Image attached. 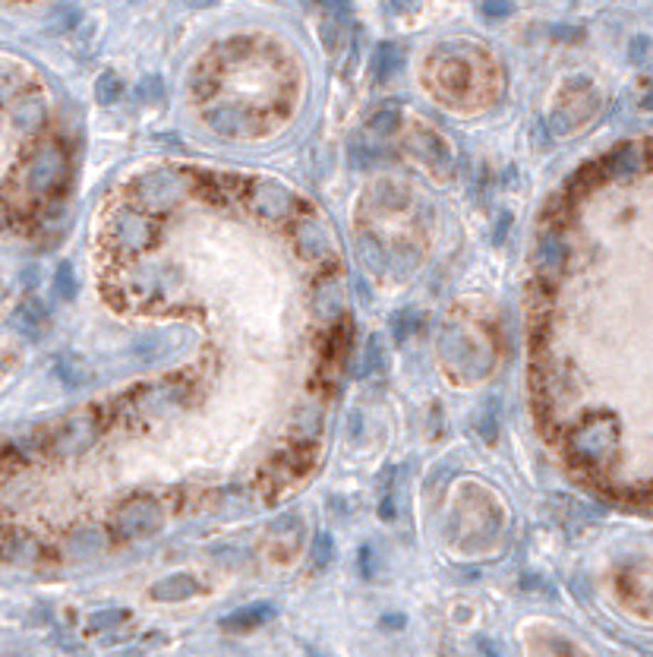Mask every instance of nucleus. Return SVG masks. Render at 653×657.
Instances as JSON below:
<instances>
[{
  "mask_svg": "<svg viewBox=\"0 0 653 657\" xmlns=\"http://www.w3.org/2000/svg\"><path fill=\"white\" fill-rule=\"evenodd\" d=\"M63 174H67V155L61 145H38L19 165V190L32 200H45L63 184Z\"/></svg>",
  "mask_w": 653,
  "mask_h": 657,
  "instance_id": "f257e3e1",
  "label": "nucleus"
},
{
  "mask_svg": "<svg viewBox=\"0 0 653 657\" xmlns=\"http://www.w3.org/2000/svg\"><path fill=\"white\" fill-rule=\"evenodd\" d=\"M615 443H619V436H615V427L609 420H584L568 433L571 458L584 468H597V465L609 462L615 452Z\"/></svg>",
  "mask_w": 653,
  "mask_h": 657,
  "instance_id": "f03ea898",
  "label": "nucleus"
},
{
  "mask_svg": "<svg viewBox=\"0 0 653 657\" xmlns=\"http://www.w3.org/2000/svg\"><path fill=\"white\" fill-rule=\"evenodd\" d=\"M439 351H442L445 363L461 376L480 379L489 367H493V357L486 351H480L461 328H445V332L439 335Z\"/></svg>",
  "mask_w": 653,
  "mask_h": 657,
  "instance_id": "7ed1b4c3",
  "label": "nucleus"
},
{
  "mask_svg": "<svg viewBox=\"0 0 653 657\" xmlns=\"http://www.w3.org/2000/svg\"><path fill=\"white\" fill-rule=\"evenodd\" d=\"M187 193V177H180L177 171H149L136 180V200L139 206L164 212L177 206Z\"/></svg>",
  "mask_w": 653,
  "mask_h": 657,
  "instance_id": "20e7f679",
  "label": "nucleus"
},
{
  "mask_svg": "<svg viewBox=\"0 0 653 657\" xmlns=\"http://www.w3.org/2000/svg\"><path fill=\"white\" fill-rule=\"evenodd\" d=\"M161 518H164V512H161L158 502H152V500H130V502H123V506L117 509V515H114V534L123 537V540L145 537V534H152V531L158 528Z\"/></svg>",
  "mask_w": 653,
  "mask_h": 657,
  "instance_id": "39448f33",
  "label": "nucleus"
},
{
  "mask_svg": "<svg viewBox=\"0 0 653 657\" xmlns=\"http://www.w3.org/2000/svg\"><path fill=\"white\" fill-rule=\"evenodd\" d=\"M249 209L266 222H284L293 212V193L278 180H253L249 187Z\"/></svg>",
  "mask_w": 653,
  "mask_h": 657,
  "instance_id": "423d86ee",
  "label": "nucleus"
},
{
  "mask_svg": "<svg viewBox=\"0 0 653 657\" xmlns=\"http://www.w3.org/2000/svg\"><path fill=\"white\" fill-rule=\"evenodd\" d=\"M111 234H114V244L120 250H149L155 244V224L136 209H120L111 222Z\"/></svg>",
  "mask_w": 653,
  "mask_h": 657,
  "instance_id": "0eeeda50",
  "label": "nucleus"
},
{
  "mask_svg": "<svg viewBox=\"0 0 653 657\" xmlns=\"http://www.w3.org/2000/svg\"><path fill=\"white\" fill-rule=\"evenodd\" d=\"M136 401V411L145 414V418H164V414L177 411L183 408V401H187V389H183L180 383H152V386H142V389L133 395Z\"/></svg>",
  "mask_w": 653,
  "mask_h": 657,
  "instance_id": "6e6552de",
  "label": "nucleus"
},
{
  "mask_svg": "<svg viewBox=\"0 0 653 657\" xmlns=\"http://www.w3.org/2000/svg\"><path fill=\"white\" fill-rule=\"evenodd\" d=\"M95 436H98V423L89 414H76V418L63 420L61 427L54 430V433L48 436V449L51 452H85L95 443Z\"/></svg>",
  "mask_w": 653,
  "mask_h": 657,
  "instance_id": "1a4fd4ad",
  "label": "nucleus"
},
{
  "mask_svg": "<svg viewBox=\"0 0 653 657\" xmlns=\"http://www.w3.org/2000/svg\"><path fill=\"white\" fill-rule=\"evenodd\" d=\"M293 244H297L300 257H306V259H322L332 250V240H328L325 228L315 218H303V222L293 224Z\"/></svg>",
  "mask_w": 653,
  "mask_h": 657,
  "instance_id": "9d476101",
  "label": "nucleus"
},
{
  "mask_svg": "<svg viewBox=\"0 0 653 657\" xmlns=\"http://www.w3.org/2000/svg\"><path fill=\"white\" fill-rule=\"evenodd\" d=\"M313 310L319 323H338L344 313V294H341V281L338 279H322L315 284V297H313Z\"/></svg>",
  "mask_w": 653,
  "mask_h": 657,
  "instance_id": "9b49d317",
  "label": "nucleus"
},
{
  "mask_svg": "<svg viewBox=\"0 0 653 657\" xmlns=\"http://www.w3.org/2000/svg\"><path fill=\"white\" fill-rule=\"evenodd\" d=\"M565 259H568V247L562 244L559 234H543L537 240V250H533V266H537L540 279L546 275V279H553V275L562 272Z\"/></svg>",
  "mask_w": 653,
  "mask_h": 657,
  "instance_id": "f8f14e48",
  "label": "nucleus"
},
{
  "mask_svg": "<svg viewBox=\"0 0 653 657\" xmlns=\"http://www.w3.org/2000/svg\"><path fill=\"white\" fill-rule=\"evenodd\" d=\"M474 433L480 436L483 443H496L498 430H502V401L498 398H483L474 411Z\"/></svg>",
  "mask_w": 653,
  "mask_h": 657,
  "instance_id": "ddd939ff",
  "label": "nucleus"
},
{
  "mask_svg": "<svg viewBox=\"0 0 653 657\" xmlns=\"http://www.w3.org/2000/svg\"><path fill=\"white\" fill-rule=\"evenodd\" d=\"M275 616V607L271 604H246V607L227 613L221 619V629L227 632H246V629H256V626L268 623V619Z\"/></svg>",
  "mask_w": 653,
  "mask_h": 657,
  "instance_id": "4468645a",
  "label": "nucleus"
},
{
  "mask_svg": "<svg viewBox=\"0 0 653 657\" xmlns=\"http://www.w3.org/2000/svg\"><path fill=\"white\" fill-rule=\"evenodd\" d=\"M48 111H45V101L41 95H23V98L13 101V123L26 133H35V130L45 123Z\"/></svg>",
  "mask_w": 653,
  "mask_h": 657,
  "instance_id": "2eb2a0df",
  "label": "nucleus"
},
{
  "mask_svg": "<svg viewBox=\"0 0 653 657\" xmlns=\"http://www.w3.org/2000/svg\"><path fill=\"white\" fill-rule=\"evenodd\" d=\"M401 67H404V51L398 45H388V41L376 48V54H372V61H370V70H372V79H376V83L392 79L395 73H401Z\"/></svg>",
  "mask_w": 653,
  "mask_h": 657,
  "instance_id": "dca6fc26",
  "label": "nucleus"
},
{
  "mask_svg": "<svg viewBox=\"0 0 653 657\" xmlns=\"http://www.w3.org/2000/svg\"><path fill=\"white\" fill-rule=\"evenodd\" d=\"M16 323L23 332H28L32 338H38L41 335V326L48 323V306L38 301V297H28V301H23V306L16 310Z\"/></svg>",
  "mask_w": 653,
  "mask_h": 657,
  "instance_id": "f3484780",
  "label": "nucleus"
},
{
  "mask_svg": "<svg viewBox=\"0 0 653 657\" xmlns=\"http://www.w3.org/2000/svg\"><path fill=\"white\" fill-rule=\"evenodd\" d=\"M196 591H199V585L189 575H171V579L152 585V597H158V601H183V597L196 594Z\"/></svg>",
  "mask_w": 653,
  "mask_h": 657,
  "instance_id": "a211bd4d",
  "label": "nucleus"
},
{
  "mask_svg": "<svg viewBox=\"0 0 653 657\" xmlns=\"http://www.w3.org/2000/svg\"><path fill=\"white\" fill-rule=\"evenodd\" d=\"M0 553L6 559H13V563H32L38 557V540L32 534H10L0 544Z\"/></svg>",
  "mask_w": 653,
  "mask_h": 657,
  "instance_id": "6ab92c4d",
  "label": "nucleus"
},
{
  "mask_svg": "<svg viewBox=\"0 0 653 657\" xmlns=\"http://www.w3.org/2000/svg\"><path fill=\"white\" fill-rule=\"evenodd\" d=\"M385 370V351H382V338L379 335H370L363 351V363H360V376H376Z\"/></svg>",
  "mask_w": 653,
  "mask_h": 657,
  "instance_id": "aec40b11",
  "label": "nucleus"
},
{
  "mask_svg": "<svg viewBox=\"0 0 653 657\" xmlns=\"http://www.w3.org/2000/svg\"><path fill=\"white\" fill-rule=\"evenodd\" d=\"M637 167H641V155H637V149H619V152H612V155L606 158V171L609 174H637Z\"/></svg>",
  "mask_w": 653,
  "mask_h": 657,
  "instance_id": "412c9836",
  "label": "nucleus"
},
{
  "mask_svg": "<svg viewBox=\"0 0 653 657\" xmlns=\"http://www.w3.org/2000/svg\"><path fill=\"white\" fill-rule=\"evenodd\" d=\"M79 19H83V13H79V6L73 4H61L51 10V19H48V29L51 32H70V29L79 26Z\"/></svg>",
  "mask_w": 653,
  "mask_h": 657,
  "instance_id": "4be33fe9",
  "label": "nucleus"
},
{
  "mask_svg": "<svg viewBox=\"0 0 653 657\" xmlns=\"http://www.w3.org/2000/svg\"><path fill=\"white\" fill-rule=\"evenodd\" d=\"M123 95V83H120V76L117 73H101L98 76V83H95V98L101 101V105H111V101H117Z\"/></svg>",
  "mask_w": 653,
  "mask_h": 657,
  "instance_id": "5701e85b",
  "label": "nucleus"
},
{
  "mask_svg": "<svg viewBox=\"0 0 653 657\" xmlns=\"http://www.w3.org/2000/svg\"><path fill=\"white\" fill-rule=\"evenodd\" d=\"M57 373H61V383L70 386V389H79V386L89 383V373H85V367H79L73 357H63V361H57Z\"/></svg>",
  "mask_w": 653,
  "mask_h": 657,
  "instance_id": "b1692460",
  "label": "nucleus"
},
{
  "mask_svg": "<svg viewBox=\"0 0 653 657\" xmlns=\"http://www.w3.org/2000/svg\"><path fill=\"white\" fill-rule=\"evenodd\" d=\"M54 291H57V297H63V301H73V297H76L79 284H76V275H73L70 262H61V266H57V272H54Z\"/></svg>",
  "mask_w": 653,
  "mask_h": 657,
  "instance_id": "393cba45",
  "label": "nucleus"
},
{
  "mask_svg": "<svg viewBox=\"0 0 653 657\" xmlns=\"http://www.w3.org/2000/svg\"><path fill=\"white\" fill-rule=\"evenodd\" d=\"M332 557H335L332 534H328V531H315V537H313V566L325 569L328 563H332Z\"/></svg>",
  "mask_w": 653,
  "mask_h": 657,
  "instance_id": "a878e982",
  "label": "nucleus"
},
{
  "mask_svg": "<svg viewBox=\"0 0 653 657\" xmlns=\"http://www.w3.org/2000/svg\"><path fill=\"white\" fill-rule=\"evenodd\" d=\"M101 544H105V537H101L98 531H76V534L70 537V553H76V557H85V553L101 550Z\"/></svg>",
  "mask_w": 653,
  "mask_h": 657,
  "instance_id": "bb28decb",
  "label": "nucleus"
},
{
  "mask_svg": "<svg viewBox=\"0 0 653 657\" xmlns=\"http://www.w3.org/2000/svg\"><path fill=\"white\" fill-rule=\"evenodd\" d=\"M392 328H395V341H404L410 332L417 328V313L414 310H401L392 316Z\"/></svg>",
  "mask_w": 653,
  "mask_h": 657,
  "instance_id": "cd10ccee",
  "label": "nucleus"
},
{
  "mask_svg": "<svg viewBox=\"0 0 653 657\" xmlns=\"http://www.w3.org/2000/svg\"><path fill=\"white\" fill-rule=\"evenodd\" d=\"M480 13L486 19H508L511 13H515V4H480Z\"/></svg>",
  "mask_w": 653,
  "mask_h": 657,
  "instance_id": "c85d7f7f",
  "label": "nucleus"
},
{
  "mask_svg": "<svg viewBox=\"0 0 653 657\" xmlns=\"http://www.w3.org/2000/svg\"><path fill=\"white\" fill-rule=\"evenodd\" d=\"M395 120H398V114L382 111V114H376V118L370 120V130H372V133H392V130H395Z\"/></svg>",
  "mask_w": 653,
  "mask_h": 657,
  "instance_id": "c756f323",
  "label": "nucleus"
},
{
  "mask_svg": "<svg viewBox=\"0 0 653 657\" xmlns=\"http://www.w3.org/2000/svg\"><path fill=\"white\" fill-rule=\"evenodd\" d=\"M123 616H127L123 610H105V613H95V616L89 619V626L92 629H101V626H111V623H117V619H123Z\"/></svg>",
  "mask_w": 653,
  "mask_h": 657,
  "instance_id": "7c9ffc66",
  "label": "nucleus"
},
{
  "mask_svg": "<svg viewBox=\"0 0 653 657\" xmlns=\"http://www.w3.org/2000/svg\"><path fill=\"white\" fill-rule=\"evenodd\" d=\"M360 572L366 575V579H372V575H376V557H372L370 547H363V550H360Z\"/></svg>",
  "mask_w": 653,
  "mask_h": 657,
  "instance_id": "2f4dec72",
  "label": "nucleus"
},
{
  "mask_svg": "<svg viewBox=\"0 0 653 657\" xmlns=\"http://www.w3.org/2000/svg\"><path fill=\"white\" fill-rule=\"evenodd\" d=\"M508 222H511V215H502V218H498V231H496V244H502V240H505V234H508Z\"/></svg>",
  "mask_w": 653,
  "mask_h": 657,
  "instance_id": "473e14b6",
  "label": "nucleus"
}]
</instances>
